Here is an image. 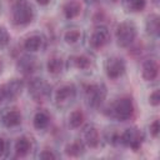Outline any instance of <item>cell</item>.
Masks as SVG:
<instances>
[{"label": "cell", "instance_id": "16", "mask_svg": "<svg viewBox=\"0 0 160 160\" xmlns=\"http://www.w3.org/2000/svg\"><path fill=\"white\" fill-rule=\"evenodd\" d=\"M42 36L40 35H31L29 38L25 39L24 41V49L29 52H35L38 50H40L42 48Z\"/></svg>", "mask_w": 160, "mask_h": 160}, {"label": "cell", "instance_id": "20", "mask_svg": "<svg viewBox=\"0 0 160 160\" xmlns=\"http://www.w3.org/2000/svg\"><path fill=\"white\" fill-rule=\"evenodd\" d=\"M84 152V142L81 140H74L65 146V154L69 156H80Z\"/></svg>", "mask_w": 160, "mask_h": 160}, {"label": "cell", "instance_id": "12", "mask_svg": "<svg viewBox=\"0 0 160 160\" xmlns=\"http://www.w3.org/2000/svg\"><path fill=\"white\" fill-rule=\"evenodd\" d=\"M4 88H5V91L8 95V100H12L18 95H20V92L24 88V82L20 79H11L6 84H4Z\"/></svg>", "mask_w": 160, "mask_h": 160}, {"label": "cell", "instance_id": "13", "mask_svg": "<svg viewBox=\"0 0 160 160\" xmlns=\"http://www.w3.org/2000/svg\"><path fill=\"white\" fill-rule=\"evenodd\" d=\"M1 121H2V124H4L6 128H15V126H18V125L21 124V114H20L16 109L8 110V111L2 115Z\"/></svg>", "mask_w": 160, "mask_h": 160}, {"label": "cell", "instance_id": "11", "mask_svg": "<svg viewBox=\"0 0 160 160\" xmlns=\"http://www.w3.org/2000/svg\"><path fill=\"white\" fill-rule=\"evenodd\" d=\"M82 142L89 146V148H98L99 146V142H100V135H99V131L95 126L92 125H89L85 128L84 132H82Z\"/></svg>", "mask_w": 160, "mask_h": 160}, {"label": "cell", "instance_id": "22", "mask_svg": "<svg viewBox=\"0 0 160 160\" xmlns=\"http://www.w3.org/2000/svg\"><path fill=\"white\" fill-rule=\"evenodd\" d=\"M159 29V16L156 14H151L146 20V30L150 35H158Z\"/></svg>", "mask_w": 160, "mask_h": 160}, {"label": "cell", "instance_id": "14", "mask_svg": "<svg viewBox=\"0 0 160 160\" xmlns=\"http://www.w3.org/2000/svg\"><path fill=\"white\" fill-rule=\"evenodd\" d=\"M69 62L71 66L80 69V70H86L91 66V59L88 55L80 54V55H72L69 58Z\"/></svg>", "mask_w": 160, "mask_h": 160}, {"label": "cell", "instance_id": "35", "mask_svg": "<svg viewBox=\"0 0 160 160\" xmlns=\"http://www.w3.org/2000/svg\"><path fill=\"white\" fill-rule=\"evenodd\" d=\"M112 1H116V0H112Z\"/></svg>", "mask_w": 160, "mask_h": 160}, {"label": "cell", "instance_id": "3", "mask_svg": "<svg viewBox=\"0 0 160 160\" xmlns=\"http://www.w3.org/2000/svg\"><path fill=\"white\" fill-rule=\"evenodd\" d=\"M76 98V88L74 84H62L55 91V104L58 108H68Z\"/></svg>", "mask_w": 160, "mask_h": 160}, {"label": "cell", "instance_id": "27", "mask_svg": "<svg viewBox=\"0 0 160 160\" xmlns=\"http://www.w3.org/2000/svg\"><path fill=\"white\" fill-rule=\"evenodd\" d=\"M149 102L152 106H158L160 104V92L159 90H154L149 96Z\"/></svg>", "mask_w": 160, "mask_h": 160}, {"label": "cell", "instance_id": "7", "mask_svg": "<svg viewBox=\"0 0 160 160\" xmlns=\"http://www.w3.org/2000/svg\"><path fill=\"white\" fill-rule=\"evenodd\" d=\"M29 94L35 101H42L49 96L50 86L42 79H32L29 84Z\"/></svg>", "mask_w": 160, "mask_h": 160}, {"label": "cell", "instance_id": "18", "mask_svg": "<svg viewBox=\"0 0 160 160\" xmlns=\"http://www.w3.org/2000/svg\"><path fill=\"white\" fill-rule=\"evenodd\" d=\"M31 150V142L26 136H21L16 140L15 142V152L18 156L24 158L29 154V151Z\"/></svg>", "mask_w": 160, "mask_h": 160}, {"label": "cell", "instance_id": "10", "mask_svg": "<svg viewBox=\"0 0 160 160\" xmlns=\"http://www.w3.org/2000/svg\"><path fill=\"white\" fill-rule=\"evenodd\" d=\"M159 74V64L156 59H148L142 64L141 75L146 81H154Z\"/></svg>", "mask_w": 160, "mask_h": 160}, {"label": "cell", "instance_id": "23", "mask_svg": "<svg viewBox=\"0 0 160 160\" xmlns=\"http://www.w3.org/2000/svg\"><path fill=\"white\" fill-rule=\"evenodd\" d=\"M84 122V112L81 110H74L69 115V125L72 129L79 128Z\"/></svg>", "mask_w": 160, "mask_h": 160}, {"label": "cell", "instance_id": "17", "mask_svg": "<svg viewBox=\"0 0 160 160\" xmlns=\"http://www.w3.org/2000/svg\"><path fill=\"white\" fill-rule=\"evenodd\" d=\"M18 69L24 74H30L36 69V61L31 56H22L18 61Z\"/></svg>", "mask_w": 160, "mask_h": 160}, {"label": "cell", "instance_id": "2", "mask_svg": "<svg viewBox=\"0 0 160 160\" xmlns=\"http://www.w3.org/2000/svg\"><path fill=\"white\" fill-rule=\"evenodd\" d=\"M115 36H116V41H118L119 46H121V48L130 46L136 38V28H135L134 22H131L129 20L121 21L116 26Z\"/></svg>", "mask_w": 160, "mask_h": 160}, {"label": "cell", "instance_id": "26", "mask_svg": "<svg viewBox=\"0 0 160 160\" xmlns=\"http://www.w3.org/2000/svg\"><path fill=\"white\" fill-rule=\"evenodd\" d=\"M9 40H10V36L8 30L4 26H0V48L6 46L9 44Z\"/></svg>", "mask_w": 160, "mask_h": 160}, {"label": "cell", "instance_id": "4", "mask_svg": "<svg viewBox=\"0 0 160 160\" xmlns=\"http://www.w3.org/2000/svg\"><path fill=\"white\" fill-rule=\"evenodd\" d=\"M142 140H144V135L138 128H128L119 136V142L132 150H138L141 146Z\"/></svg>", "mask_w": 160, "mask_h": 160}, {"label": "cell", "instance_id": "28", "mask_svg": "<svg viewBox=\"0 0 160 160\" xmlns=\"http://www.w3.org/2000/svg\"><path fill=\"white\" fill-rule=\"evenodd\" d=\"M149 129H150V134H151L154 138H158V135H159V131H160L159 120H158V119H155V120H154V121L150 124Z\"/></svg>", "mask_w": 160, "mask_h": 160}, {"label": "cell", "instance_id": "25", "mask_svg": "<svg viewBox=\"0 0 160 160\" xmlns=\"http://www.w3.org/2000/svg\"><path fill=\"white\" fill-rule=\"evenodd\" d=\"M125 6L129 11L138 12L144 10V8L146 6V0H125Z\"/></svg>", "mask_w": 160, "mask_h": 160}, {"label": "cell", "instance_id": "9", "mask_svg": "<svg viewBox=\"0 0 160 160\" xmlns=\"http://www.w3.org/2000/svg\"><path fill=\"white\" fill-rule=\"evenodd\" d=\"M109 40H110V32H109L108 28L98 26L90 36V45L92 49L98 50V49L104 48L109 42Z\"/></svg>", "mask_w": 160, "mask_h": 160}, {"label": "cell", "instance_id": "34", "mask_svg": "<svg viewBox=\"0 0 160 160\" xmlns=\"http://www.w3.org/2000/svg\"><path fill=\"white\" fill-rule=\"evenodd\" d=\"M1 68H2V64H1V61H0V71H1Z\"/></svg>", "mask_w": 160, "mask_h": 160}, {"label": "cell", "instance_id": "31", "mask_svg": "<svg viewBox=\"0 0 160 160\" xmlns=\"http://www.w3.org/2000/svg\"><path fill=\"white\" fill-rule=\"evenodd\" d=\"M5 149H6V144H5L4 139H2V138H0V156H2V155H4Z\"/></svg>", "mask_w": 160, "mask_h": 160}, {"label": "cell", "instance_id": "6", "mask_svg": "<svg viewBox=\"0 0 160 160\" xmlns=\"http://www.w3.org/2000/svg\"><path fill=\"white\" fill-rule=\"evenodd\" d=\"M134 114V104L132 100L128 96L119 99L112 108V115L120 120V121H126L129 120Z\"/></svg>", "mask_w": 160, "mask_h": 160}, {"label": "cell", "instance_id": "21", "mask_svg": "<svg viewBox=\"0 0 160 160\" xmlns=\"http://www.w3.org/2000/svg\"><path fill=\"white\" fill-rule=\"evenodd\" d=\"M34 128L38 129V130H42L45 128H48L49 122H50V118L49 115L45 112V111H38L35 115H34Z\"/></svg>", "mask_w": 160, "mask_h": 160}, {"label": "cell", "instance_id": "1", "mask_svg": "<svg viewBox=\"0 0 160 160\" xmlns=\"http://www.w3.org/2000/svg\"><path fill=\"white\" fill-rule=\"evenodd\" d=\"M12 22L18 26H25L34 19V10L28 0H16L11 9Z\"/></svg>", "mask_w": 160, "mask_h": 160}, {"label": "cell", "instance_id": "24", "mask_svg": "<svg viewBox=\"0 0 160 160\" xmlns=\"http://www.w3.org/2000/svg\"><path fill=\"white\" fill-rule=\"evenodd\" d=\"M81 38V31L79 29H69L64 34V40L68 44H76Z\"/></svg>", "mask_w": 160, "mask_h": 160}, {"label": "cell", "instance_id": "19", "mask_svg": "<svg viewBox=\"0 0 160 160\" xmlns=\"http://www.w3.org/2000/svg\"><path fill=\"white\" fill-rule=\"evenodd\" d=\"M46 69L50 74H60L64 69V60L59 56H52L48 60V64H46Z\"/></svg>", "mask_w": 160, "mask_h": 160}, {"label": "cell", "instance_id": "15", "mask_svg": "<svg viewBox=\"0 0 160 160\" xmlns=\"http://www.w3.org/2000/svg\"><path fill=\"white\" fill-rule=\"evenodd\" d=\"M62 11L66 19H74L81 12V4L76 0H70L62 6Z\"/></svg>", "mask_w": 160, "mask_h": 160}, {"label": "cell", "instance_id": "32", "mask_svg": "<svg viewBox=\"0 0 160 160\" xmlns=\"http://www.w3.org/2000/svg\"><path fill=\"white\" fill-rule=\"evenodd\" d=\"M40 5H48L49 2H50V0H36Z\"/></svg>", "mask_w": 160, "mask_h": 160}, {"label": "cell", "instance_id": "29", "mask_svg": "<svg viewBox=\"0 0 160 160\" xmlns=\"http://www.w3.org/2000/svg\"><path fill=\"white\" fill-rule=\"evenodd\" d=\"M56 155L51 150H44L39 154V159H55Z\"/></svg>", "mask_w": 160, "mask_h": 160}, {"label": "cell", "instance_id": "33", "mask_svg": "<svg viewBox=\"0 0 160 160\" xmlns=\"http://www.w3.org/2000/svg\"><path fill=\"white\" fill-rule=\"evenodd\" d=\"M86 1H90V2H95V1H98V0H86Z\"/></svg>", "mask_w": 160, "mask_h": 160}, {"label": "cell", "instance_id": "8", "mask_svg": "<svg viewBox=\"0 0 160 160\" xmlns=\"http://www.w3.org/2000/svg\"><path fill=\"white\" fill-rule=\"evenodd\" d=\"M105 71L109 79L116 80L125 72V61L119 56H111L105 62Z\"/></svg>", "mask_w": 160, "mask_h": 160}, {"label": "cell", "instance_id": "5", "mask_svg": "<svg viewBox=\"0 0 160 160\" xmlns=\"http://www.w3.org/2000/svg\"><path fill=\"white\" fill-rule=\"evenodd\" d=\"M85 95L89 106L99 108L100 104L105 100L106 88L104 84H89L85 86Z\"/></svg>", "mask_w": 160, "mask_h": 160}, {"label": "cell", "instance_id": "30", "mask_svg": "<svg viewBox=\"0 0 160 160\" xmlns=\"http://www.w3.org/2000/svg\"><path fill=\"white\" fill-rule=\"evenodd\" d=\"M8 100V95H6V91H5V88H4V84L0 85V102L2 101H6Z\"/></svg>", "mask_w": 160, "mask_h": 160}]
</instances>
